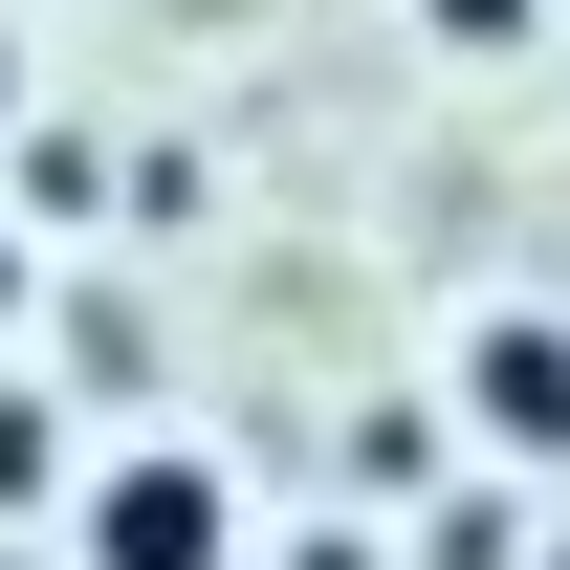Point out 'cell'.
Wrapping results in <instances>:
<instances>
[{
  "mask_svg": "<svg viewBox=\"0 0 570 570\" xmlns=\"http://www.w3.org/2000/svg\"><path fill=\"white\" fill-rule=\"evenodd\" d=\"M67 570H242V483H219L198 439H132V461H88Z\"/></svg>",
  "mask_w": 570,
  "mask_h": 570,
  "instance_id": "obj_1",
  "label": "cell"
},
{
  "mask_svg": "<svg viewBox=\"0 0 570 570\" xmlns=\"http://www.w3.org/2000/svg\"><path fill=\"white\" fill-rule=\"evenodd\" d=\"M461 439L527 461V483L570 461V307H483V330H461Z\"/></svg>",
  "mask_w": 570,
  "mask_h": 570,
  "instance_id": "obj_2",
  "label": "cell"
},
{
  "mask_svg": "<svg viewBox=\"0 0 570 570\" xmlns=\"http://www.w3.org/2000/svg\"><path fill=\"white\" fill-rule=\"evenodd\" d=\"M417 570H549V549H527L504 483H439V504H417Z\"/></svg>",
  "mask_w": 570,
  "mask_h": 570,
  "instance_id": "obj_3",
  "label": "cell"
},
{
  "mask_svg": "<svg viewBox=\"0 0 570 570\" xmlns=\"http://www.w3.org/2000/svg\"><path fill=\"white\" fill-rule=\"evenodd\" d=\"M22 198H45V219H110V154H88V132H45V110H22Z\"/></svg>",
  "mask_w": 570,
  "mask_h": 570,
  "instance_id": "obj_4",
  "label": "cell"
},
{
  "mask_svg": "<svg viewBox=\"0 0 570 570\" xmlns=\"http://www.w3.org/2000/svg\"><path fill=\"white\" fill-rule=\"evenodd\" d=\"M439 45H461V67H527V22H549V0H417Z\"/></svg>",
  "mask_w": 570,
  "mask_h": 570,
  "instance_id": "obj_5",
  "label": "cell"
},
{
  "mask_svg": "<svg viewBox=\"0 0 570 570\" xmlns=\"http://www.w3.org/2000/svg\"><path fill=\"white\" fill-rule=\"evenodd\" d=\"M67 483V417H45V395H0V504H45Z\"/></svg>",
  "mask_w": 570,
  "mask_h": 570,
  "instance_id": "obj_6",
  "label": "cell"
},
{
  "mask_svg": "<svg viewBox=\"0 0 570 570\" xmlns=\"http://www.w3.org/2000/svg\"><path fill=\"white\" fill-rule=\"evenodd\" d=\"M285 570H395V549H352V527H307V549H285Z\"/></svg>",
  "mask_w": 570,
  "mask_h": 570,
  "instance_id": "obj_7",
  "label": "cell"
},
{
  "mask_svg": "<svg viewBox=\"0 0 570 570\" xmlns=\"http://www.w3.org/2000/svg\"><path fill=\"white\" fill-rule=\"evenodd\" d=\"M0 154H22V22H0Z\"/></svg>",
  "mask_w": 570,
  "mask_h": 570,
  "instance_id": "obj_8",
  "label": "cell"
},
{
  "mask_svg": "<svg viewBox=\"0 0 570 570\" xmlns=\"http://www.w3.org/2000/svg\"><path fill=\"white\" fill-rule=\"evenodd\" d=\"M0 330H22V219H0Z\"/></svg>",
  "mask_w": 570,
  "mask_h": 570,
  "instance_id": "obj_9",
  "label": "cell"
},
{
  "mask_svg": "<svg viewBox=\"0 0 570 570\" xmlns=\"http://www.w3.org/2000/svg\"><path fill=\"white\" fill-rule=\"evenodd\" d=\"M0 570H67V549H0Z\"/></svg>",
  "mask_w": 570,
  "mask_h": 570,
  "instance_id": "obj_10",
  "label": "cell"
},
{
  "mask_svg": "<svg viewBox=\"0 0 570 570\" xmlns=\"http://www.w3.org/2000/svg\"><path fill=\"white\" fill-rule=\"evenodd\" d=\"M549 570H570V527H549Z\"/></svg>",
  "mask_w": 570,
  "mask_h": 570,
  "instance_id": "obj_11",
  "label": "cell"
}]
</instances>
